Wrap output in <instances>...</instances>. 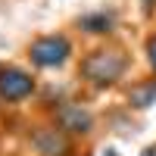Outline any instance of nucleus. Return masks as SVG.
I'll return each instance as SVG.
<instances>
[{"mask_svg": "<svg viewBox=\"0 0 156 156\" xmlns=\"http://www.w3.org/2000/svg\"><path fill=\"white\" fill-rule=\"evenodd\" d=\"M28 140H31V147H34L37 156H75V144H78L72 134L56 128L50 119L41 122V125H34V131L28 134Z\"/></svg>", "mask_w": 156, "mask_h": 156, "instance_id": "nucleus-5", "label": "nucleus"}, {"mask_svg": "<svg viewBox=\"0 0 156 156\" xmlns=\"http://www.w3.org/2000/svg\"><path fill=\"white\" fill-rule=\"evenodd\" d=\"M131 66H134L131 50L106 37V41H97L94 47H87L78 56V81L90 90H97V94H103V90L119 87L128 78Z\"/></svg>", "mask_w": 156, "mask_h": 156, "instance_id": "nucleus-1", "label": "nucleus"}, {"mask_svg": "<svg viewBox=\"0 0 156 156\" xmlns=\"http://www.w3.org/2000/svg\"><path fill=\"white\" fill-rule=\"evenodd\" d=\"M25 56H28L31 69H37V72H53V69H62L75 56V41H72L66 31H44V34H37V37L28 41Z\"/></svg>", "mask_w": 156, "mask_h": 156, "instance_id": "nucleus-2", "label": "nucleus"}, {"mask_svg": "<svg viewBox=\"0 0 156 156\" xmlns=\"http://www.w3.org/2000/svg\"><path fill=\"white\" fill-rule=\"evenodd\" d=\"M140 156H156V144H150V147H147L144 153H140Z\"/></svg>", "mask_w": 156, "mask_h": 156, "instance_id": "nucleus-9", "label": "nucleus"}, {"mask_svg": "<svg viewBox=\"0 0 156 156\" xmlns=\"http://www.w3.org/2000/svg\"><path fill=\"white\" fill-rule=\"evenodd\" d=\"M156 103V75L147 78H134L131 84L125 87V106L134 109V112H144Z\"/></svg>", "mask_w": 156, "mask_h": 156, "instance_id": "nucleus-6", "label": "nucleus"}, {"mask_svg": "<svg viewBox=\"0 0 156 156\" xmlns=\"http://www.w3.org/2000/svg\"><path fill=\"white\" fill-rule=\"evenodd\" d=\"M144 59H147V69L150 75H156V28L144 37Z\"/></svg>", "mask_w": 156, "mask_h": 156, "instance_id": "nucleus-8", "label": "nucleus"}, {"mask_svg": "<svg viewBox=\"0 0 156 156\" xmlns=\"http://www.w3.org/2000/svg\"><path fill=\"white\" fill-rule=\"evenodd\" d=\"M34 97H37V78L31 69L0 66V103L3 106H22Z\"/></svg>", "mask_w": 156, "mask_h": 156, "instance_id": "nucleus-3", "label": "nucleus"}, {"mask_svg": "<svg viewBox=\"0 0 156 156\" xmlns=\"http://www.w3.org/2000/svg\"><path fill=\"white\" fill-rule=\"evenodd\" d=\"M75 25H78V31L106 41V37L115 31V12H109V9H90V12H84V16H78Z\"/></svg>", "mask_w": 156, "mask_h": 156, "instance_id": "nucleus-7", "label": "nucleus"}, {"mask_svg": "<svg viewBox=\"0 0 156 156\" xmlns=\"http://www.w3.org/2000/svg\"><path fill=\"white\" fill-rule=\"evenodd\" d=\"M0 66H3V62H0Z\"/></svg>", "mask_w": 156, "mask_h": 156, "instance_id": "nucleus-11", "label": "nucleus"}, {"mask_svg": "<svg viewBox=\"0 0 156 156\" xmlns=\"http://www.w3.org/2000/svg\"><path fill=\"white\" fill-rule=\"evenodd\" d=\"M47 119L53 122L56 128H62L66 134H72L75 140L90 137V131L97 128L94 112H90L84 103H78V100H59L56 106L50 109V115H47Z\"/></svg>", "mask_w": 156, "mask_h": 156, "instance_id": "nucleus-4", "label": "nucleus"}, {"mask_svg": "<svg viewBox=\"0 0 156 156\" xmlns=\"http://www.w3.org/2000/svg\"><path fill=\"white\" fill-rule=\"evenodd\" d=\"M144 3H147V6H150V3H153V0H144Z\"/></svg>", "mask_w": 156, "mask_h": 156, "instance_id": "nucleus-10", "label": "nucleus"}]
</instances>
